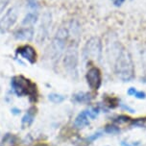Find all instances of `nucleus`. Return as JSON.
I'll use <instances>...</instances> for the list:
<instances>
[{
  "label": "nucleus",
  "instance_id": "obj_5",
  "mask_svg": "<svg viewBox=\"0 0 146 146\" xmlns=\"http://www.w3.org/2000/svg\"><path fill=\"white\" fill-rule=\"evenodd\" d=\"M83 56L85 59H94L100 60L102 58V42L97 36L90 38L86 43Z\"/></svg>",
  "mask_w": 146,
  "mask_h": 146
},
{
  "label": "nucleus",
  "instance_id": "obj_21",
  "mask_svg": "<svg viewBox=\"0 0 146 146\" xmlns=\"http://www.w3.org/2000/svg\"><path fill=\"white\" fill-rule=\"evenodd\" d=\"M134 96L137 97V99H144L146 97V94H145V92H143V91H137Z\"/></svg>",
  "mask_w": 146,
  "mask_h": 146
},
{
  "label": "nucleus",
  "instance_id": "obj_19",
  "mask_svg": "<svg viewBox=\"0 0 146 146\" xmlns=\"http://www.w3.org/2000/svg\"><path fill=\"white\" fill-rule=\"evenodd\" d=\"M101 137V133L100 132H98V133H95V134H93L92 135H90V137H87V141H93V140H95V139H97L98 137Z\"/></svg>",
  "mask_w": 146,
  "mask_h": 146
},
{
  "label": "nucleus",
  "instance_id": "obj_4",
  "mask_svg": "<svg viewBox=\"0 0 146 146\" xmlns=\"http://www.w3.org/2000/svg\"><path fill=\"white\" fill-rule=\"evenodd\" d=\"M64 64L66 71L72 76L78 74V42L73 40L67 47L64 58Z\"/></svg>",
  "mask_w": 146,
  "mask_h": 146
},
{
  "label": "nucleus",
  "instance_id": "obj_16",
  "mask_svg": "<svg viewBox=\"0 0 146 146\" xmlns=\"http://www.w3.org/2000/svg\"><path fill=\"white\" fill-rule=\"evenodd\" d=\"M49 100L52 101L53 103H61L64 100V97L62 95L57 94V93H52L49 95Z\"/></svg>",
  "mask_w": 146,
  "mask_h": 146
},
{
  "label": "nucleus",
  "instance_id": "obj_2",
  "mask_svg": "<svg viewBox=\"0 0 146 146\" xmlns=\"http://www.w3.org/2000/svg\"><path fill=\"white\" fill-rule=\"evenodd\" d=\"M69 38L66 26H61L57 31L53 40L49 46V55L52 60H59L66 49V41Z\"/></svg>",
  "mask_w": 146,
  "mask_h": 146
},
{
  "label": "nucleus",
  "instance_id": "obj_23",
  "mask_svg": "<svg viewBox=\"0 0 146 146\" xmlns=\"http://www.w3.org/2000/svg\"><path fill=\"white\" fill-rule=\"evenodd\" d=\"M137 91V90H135V88H130V90H128V94H129V95H135Z\"/></svg>",
  "mask_w": 146,
  "mask_h": 146
},
{
  "label": "nucleus",
  "instance_id": "obj_20",
  "mask_svg": "<svg viewBox=\"0 0 146 146\" xmlns=\"http://www.w3.org/2000/svg\"><path fill=\"white\" fill-rule=\"evenodd\" d=\"M128 120H129V117L125 116V115H120L118 116L117 118L115 119V122H118V123H125V122H127Z\"/></svg>",
  "mask_w": 146,
  "mask_h": 146
},
{
  "label": "nucleus",
  "instance_id": "obj_13",
  "mask_svg": "<svg viewBox=\"0 0 146 146\" xmlns=\"http://www.w3.org/2000/svg\"><path fill=\"white\" fill-rule=\"evenodd\" d=\"M35 114H36V108L32 107L28 110V111L25 113V115L22 118V127L26 128L29 127L31 124L33 123L34 118H35Z\"/></svg>",
  "mask_w": 146,
  "mask_h": 146
},
{
  "label": "nucleus",
  "instance_id": "obj_3",
  "mask_svg": "<svg viewBox=\"0 0 146 146\" xmlns=\"http://www.w3.org/2000/svg\"><path fill=\"white\" fill-rule=\"evenodd\" d=\"M11 86L14 92L17 96L31 95L36 96V85L23 76H15L11 80Z\"/></svg>",
  "mask_w": 146,
  "mask_h": 146
},
{
  "label": "nucleus",
  "instance_id": "obj_15",
  "mask_svg": "<svg viewBox=\"0 0 146 146\" xmlns=\"http://www.w3.org/2000/svg\"><path fill=\"white\" fill-rule=\"evenodd\" d=\"M99 111H100V110H99V108H96V107H92V108L86 110V113L91 119H94L96 116H98Z\"/></svg>",
  "mask_w": 146,
  "mask_h": 146
},
{
  "label": "nucleus",
  "instance_id": "obj_11",
  "mask_svg": "<svg viewBox=\"0 0 146 146\" xmlns=\"http://www.w3.org/2000/svg\"><path fill=\"white\" fill-rule=\"evenodd\" d=\"M38 19V10H31L27 15H25L22 20V25L27 27H32L35 25Z\"/></svg>",
  "mask_w": 146,
  "mask_h": 146
},
{
  "label": "nucleus",
  "instance_id": "obj_7",
  "mask_svg": "<svg viewBox=\"0 0 146 146\" xmlns=\"http://www.w3.org/2000/svg\"><path fill=\"white\" fill-rule=\"evenodd\" d=\"M86 78H87V82L91 90H99L101 84H102V75H101V71L98 67H90L88 70Z\"/></svg>",
  "mask_w": 146,
  "mask_h": 146
},
{
  "label": "nucleus",
  "instance_id": "obj_1",
  "mask_svg": "<svg viewBox=\"0 0 146 146\" xmlns=\"http://www.w3.org/2000/svg\"><path fill=\"white\" fill-rule=\"evenodd\" d=\"M114 52L113 69L117 77L124 82H129L135 77V66L130 52L118 41L113 45Z\"/></svg>",
  "mask_w": 146,
  "mask_h": 146
},
{
  "label": "nucleus",
  "instance_id": "obj_9",
  "mask_svg": "<svg viewBox=\"0 0 146 146\" xmlns=\"http://www.w3.org/2000/svg\"><path fill=\"white\" fill-rule=\"evenodd\" d=\"M17 53L19 54L23 59L27 60L31 64H34L36 60V53L35 48L32 47L31 45H28V44L18 47Z\"/></svg>",
  "mask_w": 146,
  "mask_h": 146
},
{
  "label": "nucleus",
  "instance_id": "obj_10",
  "mask_svg": "<svg viewBox=\"0 0 146 146\" xmlns=\"http://www.w3.org/2000/svg\"><path fill=\"white\" fill-rule=\"evenodd\" d=\"M14 36L19 40H31L34 38V29L33 27L23 26L15 32Z\"/></svg>",
  "mask_w": 146,
  "mask_h": 146
},
{
  "label": "nucleus",
  "instance_id": "obj_8",
  "mask_svg": "<svg viewBox=\"0 0 146 146\" xmlns=\"http://www.w3.org/2000/svg\"><path fill=\"white\" fill-rule=\"evenodd\" d=\"M52 24V15L51 13L46 12L44 13L41 18V22L38 28V41H43L47 38L49 30H50Z\"/></svg>",
  "mask_w": 146,
  "mask_h": 146
},
{
  "label": "nucleus",
  "instance_id": "obj_6",
  "mask_svg": "<svg viewBox=\"0 0 146 146\" xmlns=\"http://www.w3.org/2000/svg\"><path fill=\"white\" fill-rule=\"evenodd\" d=\"M18 13L15 8H11L0 19V33H5L10 30L17 20Z\"/></svg>",
  "mask_w": 146,
  "mask_h": 146
},
{
  "label": "nucleus",
  "instance_id": "obj_17",
  "mask_svg": "<svg viewBox=\"0 0 146 146\" xmlns=\"http://www.w3.org/2000/svg\"><path fill=\"white\" fill-rule=\"evenodd\" d=\"M106 132L109 134H117V133L120 132V129L116 126H107Z\"/></svg>",
  "mask_w": 146,
  "mask_h": 146
},
{
  "label": "nucleus",
  "instance_id": "obj_22",
  "mask_svg": "<svg viewBox=\"0 0 146 146\" xmlns=\"http://www.w3.org/2000/svg\"><path fill=\"white\" fill-rule=\"evenodd\" d=\"M111 2H113V4L114 5V6L119 7L124 3L125 0H111Z\"/></svg>",
  "mask_w": 146,
  "mask_h": 146
},
{
  "label": "nucleus",
  "instance_id": "obj_18",
  "mask_svg": "<svg viewBox=\"0 0 146 146\" xmlns=\"http://www.w3.org/2000/svg\"><path fill=\"white\" fill-rule=\"evenodd\" d=\"M141 62H142V66L143 69L146 73V49L141 51Z\"/></svg>",
  "mask_w": 146,
  "mask_h": 146
},
{
  "label": "nucleus",
  "instance_id": "obj_12",
  "mask_svg": "<svg viewBox=\"0 0 146 146\" xmlns=\"http://www.w3.org/2000/svg\"><path fill=\"white\" fill-rule=\"evenodd\" d=\"M90 117L86 113V111H82L81 113L78 114V116L76 117V119H75L74 121V125L75 127L77 128H84L86 126H88V124H90Z\"/></svg>",
  "mask_w": 146,
  "mask_h": 146
},
{
  "label": "nucleus",
  "instance_id": "obj_14",
  "mask_svg": "<svg viewBox=\"0 0 146 146\" xmlns=\"http://www.w3.org/2000/svg\"><path fill=\"white\" fill-rule=\"evenodd\" d=\"M73 99H74L75 102L78 103H87L90 102L92 99V96L88 92H78L76 94H74Z\"/></svg>",
  "mask_w": 146,
  "mask_h": 146
}]
</instances>
